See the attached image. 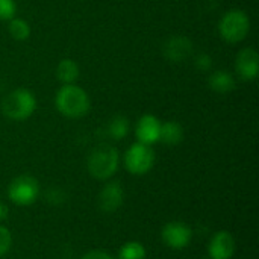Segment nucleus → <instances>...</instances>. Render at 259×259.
Instances as JSON below:
<instances>
[{
  "mask_svg": "<svg viewBox=\"0 0 259 259\" xmlns=\"http://www.w3.org/2000/svg\"><path fill=\"white\" fill-rule=\"evenodd\" d=\"M88 171L97 181H106L118 168V152L109 144L97 146L88 156Z\"/></svg>",
  "mask_w": 259,
  "mask_h": 259,
  "instance_id": "obj_2",
  "label": "nucleus"
},
{
  "mask_svg": "<svg viewBox=\"0 0 259 259\" xmlns=\"http://www.w3.org/2000/svg\"><path fill=\"white\" fill-rule=\"evenodd\" d=\"M118 259H146V249L138 241H129L121 246Z\"/></svg>",
  "mask_w": 259,
  "mask_h": 259,
  "instance_id": "obj_18",
  "label": "nucleus"
},
{
  "mask_svg": "<svg viewBox=\"0 0 259 259\" xmlns=\"http://www.w3.org/2000/svg\"><path fill=\"white\" fill-rule=\"evenodd\" d=\"M11 246H12V235H11V232L5 226H0V256L6 255L9 252Z\"/></svg>",
  "mask_w": 259,
  "mask_h": 259,
  "instance_id": "obj_20",
  "label": "nucleus"
},
{
  "mask_svg": "<svg viewBox=\"0 0 259 259\" xmlns=\"http://www.w3.org/2000/svg\"><path fill=\"white\" fill-rule=\"evenodd\" d=\"M194 65L202 71H208L212 67V58L208 53H199L194 59Z\"/></svg>",
  "mask_w": 259,
  "mask_h": 259,
  "instance_id": "obj_21",
  "label": "nucleus"
},
{
  "mask_svg": "<svg viewBox=\"0 0 259 259\" xmlns=\"http://www.w3.org/2000/svg\"><path fill=\"white\" fill-rule=\"evenodd\" d=\"M82 259H114L112 256H109L108 253L105 252H100V250H93V252H88Z\"/></svg>",
  "mask_w": 259,
  "mask_h": 259,
  "instance_id": "obj_22",
  "label": "nucleus"
},
{
  "mask_svg": "<svg viewBox=\"0 0 259 259\" xmlns=\"http://www.w3.org/2000/svg\"><path fill=\"white\" fill-rule=\"evenodd\" d=\"M235 68L241 79L253 80L259 73V55L253 47H246L240 50L235 59Z\"/></svg>",
  "mask_w": 259,
  "mask_h": 259,
  "instance_id": "obj_8",
  "label": "nucleus"
},
{
  "mask_svg": "<svg viewBox=\"0 0 259 259\" xmlns=\"http://www.w3.org/2000/svg\"><path fill=\"white\" fill-rule=\"evenodd\" d=\"M184 140V127L181 123L175 120H168L161 124V138L159 141H164L168 146H178Z\"/></svg>",
  "mask_w": 259,
  "mask_h": 259,
  "instance_id": "obj_14",
  "label": "nucleus"
},
{
  "mask_svg": "<svg viewBox=\"0 0 259 259\" xmlns=\"http://www.w3.org/2000/svg\"><path fill=\"white\" fill-rule=\"evenodd\" d=\"M106 132L114 140H123L129 132V120L124 115H115L109 120Z\"/></svg>",
  "mask_w": 259,
  "mask_h": 259,
  "instance_id": "obj_16",
  "label": "nucleus"
},
{
  "mask_svg": "<svg viewBox=\"0 0 259 259\" xmlns=\"http://www.w3.org/2000/svg\"><path fill=\"white\" fill-rule=\"evenodd\" d=\"M5 215H6V208L2 205V202H0V220L2 219H5Z\"/></svg>",
  "mask_w": 259,
  "mask_h": 259,
  "instance_id": "obj_23",
  "label": "nucleus"
},
{
  "mask_svg": "<svg viewBox=\"0 0 259 259\" xmlns=\"http://www.w3.org/2000/svg\"><path fill=\"white\" fill-rule=\"evenodd\" d=\"M56 76L64 85L74 83L79 79V65L73 59H62L56 67Z\"/></svg>",
  "mask_w": 259,
  "mask_h": 259,
  "instance_id": "obj_15",
  "label": "nucleus"
},
{
  "mask_svg": "<svg viewBox=\"0 0 259 259\" xmlns=\"http://www.w3.org/2000/svg\"><path fill=\"white\" fill-rule=\"evenodd\" d=\"M193 42L190 38L182 36V35H176L171 36L165 41L164 44V56L171 61V62H184L185 59H188L193 53Z\"/></svg>",
  "mask_w": 259,
  "mask_h": 259,
  "instance_id": "obj_10",
  "label": "nucleus"
},
{
  "mask_svg": "<svg viewBox=\"0 0 259 259\" xmlns=\"http://www.w3.org/2000/svg\"><path fill=\"white\" fill-rule=\"evenodd\" d=\"M9 33L17 41H24L30 36V26L23 18H12L9 20Z\"/></svg>",
  "mask_w": 259,
  "mask_h": 259,
  "instance_id": "obj_17",
  "label": "nucleus"
},
{
  "mask_svg": "<svg viewBox=\"0 0 259 259\" xmlns=\"http://www.w3.org/2000/svg\"><path fill=\"white\" fill-rule=\"evenodd\" d=\"M211 259H231L235 253V240L226 231L217 232L208 247Z\"/></svg>",
  "mask_w": 259,
  "mask_h": 259,
  "instance_id": "obj_12",
  "label": "nucleus"
},
{
  "mask_svg": "<svg viewBox=\"0 0 259 259\" xmlns=\"http://www.w3.org/2000/svg\"><path fill=\"white\" fill-rule=\"evenodd\" d=\"M220 36L228 42H241L250 32V18L241 9L228 11L219 23Z\"/></svg>",
  "mask_w": 259,
  "mask_h": 259,
  "instance_id": "obj_4",
  "label": "nucleus"
},
{
  "mask_svg": "<svg viewBox=\"0 0 259 259\" xmlns=\"http://www.w3.org/2000/svg\"><path fill=\"white\" fill-rule=\"evenodd\" d=\"M36 109L35 94L26 88H17L11 91L2 102V112L15 121L27 120Z\"/></svg>",
  "mask_w": 259,
  "mask_h": 259,
  "instance_id": "obj_3",
  "label": "nucleus"
},
{
  "mask_svg": "<svg viewBox=\"0 0 259 259\" xmlns=\"http://www.w3.org/2000/svg\"><path fill=\"white\" fill-rule=\"evenodd\" d=\"M161 237H162V241L168 247L175 250H182L191 243L193 232L190 226H187L182 222H170L164 226Z\"/></svg>",
  "mask_w": 259,
  "mask_h": 259,
  "instance_id": "obj_7",
  "label": "nucleus"
},
{
  "mask_svg": "<svg viewBox=\"0 0 259 259\" xmlns=\"http://www.w3.org/2000/svg\"><path fill=\"white\" fill-rule=\"evenodd\" d=\"M56 109L67 118H80L88 114L91 108L90 97L85 90L70 83L62 85L55 97Z\"/></svg>",
  "mask_w": 259,
  "mask_h": 259,
  "instance_id": "obj_1",
  "label": "nucleus"
},
{
  "mask_svg": "<svg viewBox=\"0 0 259 259\" xmlns=\"http://www.w3.org/2000/svg\"><path fill=\"white\" fill-rule=\"evenodd\" d=\"M8 196L11 202L20 206L32 205L39 196V185L35 178L29 175H21L12 179L8 188Z\"/></svg>",
  "mask_w": 259,
  "mask_h": 259,
  "instance_id": "obj_6",
  "label": "nucleus"
},
{
  "mask_svg": "<svg viewBox=\"0 0 259 259\" xmlns=\"http://www.w3.org/2000/svg\"><path fill=\"white\" fill-rule=\"evenodd\" d=\"M123 196L124 193L121 184L117 181H111L99 194V208L106 214L115 212L123 205Z\"/></svg>",
  "mask_w": 259,
  "mask_h": 259,
  "instance_id": "obj_11",
  "label": "nucleus"
},
{
  "mask_svg": "<svg viewBox=\"0 0 259 259\" xmlns=\"http://www.w3.org/2000/svg\"><path fill=\"white\" fill-rule=\"evenodd\" d=\"M155 164V152L150 146L143 143L132 144L124 153V167L132 175H146Z\"/></svg>",
  "mask_w": 259,
  "mask_h": 259,
  "instance_id": "obj_5",
  "label": "nucleus"
},
{
  "mask_svg": "<svg viewBox=\"0 0 259 259\" xmlns=\"http://www.w3.org/2000/svg\"><path fill=\"white\" fill-rule=\"evenodd\" d=\"M161 121L158 117L152 115V114H144L138 123H137V129H135V135L138 138V143L152 146L155 143L159 141L161 138Z\"/></svg>",
  "mask_w": 259,
  "mask_h": 259,
  "instance_id": "obj_9",
  "label": "nucleus"
},
{
  "mask_svg": "<svg viewBox=\"0 0 259 259\" xmlns=\"http://www.w3.org/2000/svg\"><path fill=\"white\" fill-rule=\"evenodd\" d=\"M17 12L15 0H0V20H12Z\"/></svg>",
  "mask_w": 259,
  "mask_h": 259,
  "instance_id": "obj_19",
  "label": "nucleus"
},
{
  "mask_svg": "<svg viewBox=\"0 0 259 259\" xmlns=\"http://www.w3.org/2000/svg\"><path fill=\"white\" fill-rule=\"evenodd\" d=\"M208 82H209V87L215 93H220V94H226V93H231L232 90H235V79L226 70H217V71H214L209 76Z\"/></svg>",
  "mask_w": 259,
  "mask_h": 259,
  "instance_id": "obj_13",
  "label": "nucleus"
}]
</instances>
